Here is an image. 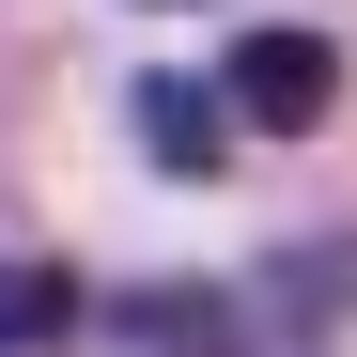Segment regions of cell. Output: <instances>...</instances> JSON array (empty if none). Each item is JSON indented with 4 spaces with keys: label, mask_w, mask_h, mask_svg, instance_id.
<instances>
[{
    "label": "cell",
    "mask_w": 357,
    "mask_h": 357,
    "mask_svg": "<svg viewBox=\"0 0 357 357\" xmlns=\"http://www.w3.org/2000/svg\"><path fill=\"white\" fill-rule=\"evenodd\" d=\"M140 140H155V171H187V187H202V171H233V125H218V93L202 78H140Z\"/></svg>",
    "instance_id": "3957f363"
},
{
    "label": "cell",
    "mask_w": 357,
    "mask_h": 357,
    "mask_svg": "<svg viewBox=\"0 0 357 357\" xmlns=\"http://www.w3.org/2000/svg\"><path fill=\"white\" fill-rule=\"evenodd\" d=\"M78 311H93V295H78L63 264H31V249H16V264H0V357H47V342H63Z\"/></svg>",
    "instance_id": "277c9868"
},
{
    "label": "cell",
    "mask_w": 357,
    "mask_h": 357,
    "mask_svg": "<svg viewBox=\"0 0 357 357\" xmlns=\"http://www.w3.org/2000/svg\"><path fill=\"white\" fill-rule=\"evenodd\" d=\"M218 93V125H264V140H311L326 109H342V47L311 16H264V31H233V63L202 78Z\"/></svg>",
    "instance_id": "6da1fadb"
},
{
    "label": "cell",
    "mask_w": 357,
    "mask_h": 357,
    "mask_svg": "<svg viewBox=\"0 0 357 357\" xmlns=\"http://www.w3.org/2000/svg\"><path fill=\"white\" fill-rule=\"evenodd\" d=\"M218 311H233V357L342 326V311H357V233H326V249H280L264 280H218Z\"/></svg>",
    "instance_id": "7a4b0ae2"
}]
</instances>
